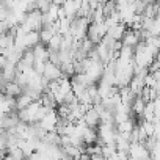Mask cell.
Segmentation results:
<instances>
[{
  "label": "cell",
  "mask_w": 160,
  "mask_h": 160,
  "mask_svg": "<svg viewBox=\"0 0 160 160\" xmlns=\"http://www.w3.org/2000/svg\"><path fill=\"white\" fill-rule=\"evenodd\" d=\"M130 158H149L151 151L144 146L143 141H132L130 143V151H129Z\"/></svg>",
  "instance_id": "1"
},
{
  "label": "cell",
  "mask_w": 160,
  "mask_h": 160,
  "mask_svg": "<svg viewBox=\"0 0 160 160\" xmlns=\"http://www.w3.org/2000/svg\"><path fill=\"white\" fill-rule=\"evenodd\" d=\"M58 119H60V116H58V113H57L55 108H53V110H50V112H47V113L44 115V118L39 121V124H41V127H44L47 132H50V130H55V129H57Z\"/></svg>",
  "instance_id": "2"
},
{
  "label": "cell",
  "mask_w": 160,
  "mask_h": 160,
  "mask_svg": "<svg viewBox=\"0 0 160 160\" xmlns=\"http://www.w3.org/2000/svg\"><path fill=\"white\" fill-rule=\"evenodd\" d=\"M42 75H44L47 80H57V78H61L64 74H63V71H61V68H60L58 64H55V63H52V61L49 60V61L46 63V68H44Z\"/></svg>",
  "instance_id": "3"
},
{
  "label": "cell",
  "mask_w": 160,
  "mask_h": 160,
  "mask_svg": "<svg viewBox=\"0 0 160 160\" xmlns=\"http://www.w3.org/2000/svg\"><path fill=\"white\" fill-rule=\"evenodd\" d=\"M19 122H21L19 115L13 112V113H8V115H2V119H0V127L11 130V129H14Z\"/></svg>",
  "instance_id": "4"
},
{
  "label": "cell",
  "mask_w": 160,
  "mask_h": 160,
  "mask_svg": "<svg viewBox=\"0 0 160 160\" xmlns=\"http://www.w3.org/2000/svg\"><path fill=\"white\" fill-rule=\"evenodd\" d=\"M140 39H141V36H140V30H133V28H130V30H127V32L124 33V38H122L121 41H122L124 46H129V47H133V49H135V47L138 46Z\"/></svg>",
  "instance_id": "5"
},
{
  "label": "cell",
  "mask_w": 160,
  "mask_h": 160,
  "mask_svg": "<svg viewBox=\"0 0 160 160\" xmlns=\"http://www.w3.org/2000/svg\"><path fill=\"white\" fill-rule=\"evenodd\" d=\"M83 119L87 121V124H88L90 127H98V126L101 124V113H99L94 107H90V108L87 110Z\"/></svg>",
  "instance_id": "6"
},
{
  "label": "cell",
  "mask_w": 160,
  "mask_h": 160,
  "mask_svg": "<svg viewBox=\"0 0 160 160\" xmlns=\"http://www.w3.org/2000/svg\"><path fill=\"white\" fill-rule=\"evenodd\" d=\"M3 87V93H7L8 96H13V98H18L24 93V88L16 82V80H10V82H7Z\"/></svg>",
  "instance_id": "7"
},
{
  "label": "cell",
  "mask_w": 160,
  "mask_h": 160,
  "mask_svg": "<svg viewBox=\"0 0 160 160\" xmlns=\"http://www.w3.org/2000/svg\"><path fill=\"white\" fill-rule=\"evenodd\" d=\"M47 46V44H46ZM44 46V42H39V44H36L35 47H32L33 49V53H35V57H36V60H41V61H49V58H50V50H49V47H46Z\"/></svg>",
  "instance_id": "8"
},
{
  "label": "cell",
  "mask_w": 160,
  "mask_h": 160,
  "mask_svg": "<svg viewBox=\"0 0 160 160\" xmlns=\"http://www.w3.org/2000/svg\"><path fill=\"white\" fill-rule=\"evenodd\" d=\"M126 32H127V30H126V24H124V22H118V24H113V25L108 28V33H107V35H110L112 38L121 41V39L124 38V33H126Z\"/></svg>",
  "instance_id": "9"
},
{
  "label": "cell",
  "mask_w": 160,
  "mask_h": 160,
  "mask_svg": "<svg viewBox=\"0 0 160 160\" xmlns=\"http://www.w3.org/2000/svg\"><path fill=\"white\" fill-rule=\"evenodd\" d=\"M146 101L141 98V96H137L135 98V101L132 102V113H130V116L133 118V116H143V112H144V108H146Z\"/></svg>",
  "instance_id": "10"
},
{
  "label": "cell",
  "mask_w": 160,
  "mask_h": 160,
  "mask_svg": "<svg viewBox=\"0 0 160 160\" xmlns=\"http://www.w3.org/2000/svg\"><path fill=\"white\" fill-rule=\"evenodd\" d=\"M83 141L87 143V144H91V143H96L98 141V138H99V135L96 133V130H94V127H90V126H87L85 127V130H83Z\"/></svg>",
  "instance_id": "11"
},
{
  "label": "cell",
  "mask_w": 160,
  "mask_h": 160,
  "mask_svg": "<svg viewBox=\"0 0 160 160\" xmlns=\"http://www.w3.org/2000/svg\"><path fill=\"white\" fill-rule=\"evenodd\" d=\"M33 101H35V99H33V98H32L28 93H25V91H24L21 96H18V98H16V102H18V110H21V108H27V107H28V105H30Z\"/></svg>",
  "instance_id": "12"
},
{
  "label": "cell",
  "mask_w": 160,
  "mask_h": 160,
  "mask_svg": "<svg viewBox=\"0 0 160 160\" xmlns=\"http://www.w3.org/2000/svg\"><path fill=\"white\" fill-rule=\"evenodd\" d=\"M61 44H63V35H61V33H55L53 38L49 41L47 47H49V50H55V52H58V50L61 49Z\"/></svg>",
  "instance_id": "13"
},
{
  "label": "cell",
  "mask_w": 160,
  "mask_h": 160,
  "mask_svg": "<svg viewBox=\"0 0 160 160\" xmlns=\"http://www.w3.org/2000/svg\"><path fill=\"white\" fill-rule=\"evenodd\" d=\"M143 2H144L146 5H152V3H157V2H160V0H143Z\"/></svg>",
  "instance_id": "14"
},
{
  "label": "cell",
  "mask_w": 160,
  "mask_h": 160,
  "mask_svg": "<svg viewBox=\"0 0 160 160\" xmlns=\"http://www.w3.org/2000/svg\"><path fill=\"white\" fill-rule=\"evenodd\" d=\"M52 2H53V3H57V5H64L66 0H52Z\"/></svg>",
  "instance_id": "15"
}]
</instances>
